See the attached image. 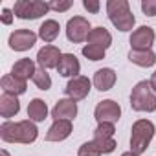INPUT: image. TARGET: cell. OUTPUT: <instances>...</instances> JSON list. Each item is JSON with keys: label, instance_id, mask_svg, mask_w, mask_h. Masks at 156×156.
Instances as JSON below:
<instances>
[{"label": "cell", "instance_id": "obj_1", "mask_svg": "<svg viewBox=\"0 0 156 156\" xmlns=\"http://www.w3.org/2000/svg\"><path fill=\"white\" fill-rule=\"evenodd\" d=\"M39 129L31 119L22 121H4L0 125V138L6 143H24L30 145L37 140Z\"/></svg>", "mask_w": 156, "mask_h": 156}, {"label": "cell", "instance_id": "obj_2", "mask_svg": "<svg viewBox=\"0 0 156 156\" xmlns=\"http://www.w3.org/2000/svg\"><path fill=\"white\" fill-rule=\"evenodd\" d=\"M107 15L114 28L119 31H130L136 24V19L130 11V6L127 0H108L107 2Z\"/></svg>", "mask_w": 156, "mask_h": 156}, {"label": "cell", "instance_id": "obj_3", "mask_svg": "<svg viewBox=\"0 0 156 156\" xmlns=\"http://www.w3.org/2000/svg\"><path fill=\"white\" fill-rule=\"evenodd\" d=\"M154 132H156V127L152 121H149V119L134 121V125L130 129V152H134L136 156L143 154L147 151Z\"/></svg>", "mask_w": 156, "mask_h": 156}, {"label": "cell", "instance_id": "obj_4", "mask_svg": "<svg viewBox=\"0 0 156 156\" xmlns=\"http://www.w3.org/2000/svg\"><path fill=\"white\" fill-rule=\"evenodd\" d=\"M130 107L136 112H154L156 110V94L151 88V83L140 81L130 92Z\"/></svg>", "mask_w": 156, "mask_h": 156}, {"label": "cell", "instance_id": "obj_5", "mask_svg": "<svg viewBox=\"0 0 156 156\" xmlns=\"http://www.w3.org/2000/svg\"><path fill=\"white\" fill-rule=\"evenodd\" d=\"M50 11V4L42 0H17L13 6L15 17L22 20H35Z\"/></svg>", "mask_w": 156, "mask_h": 156}, {"label": "cell", "instance_id": "obj_6", "mask_svg": "<svg viewBox=\"0 0 156 156\" xmlns=\"http://www.w3.org/2000/svg\"><path fill=\"white\" fill-rule=\"evenodd\" d=\"M94 118L98 119V123H116L121 118V107L114 99L99 101L94 110Z\"/></svg>", "mask_w": 156, "mask_h": 156}, {"label": "cell", "instance_id": "obj_7", "mask_svg": "<svg viewBox=\"0 0 156 156\" xmlns=\"http://www.w3.org/2000/svg\"><path fill=\"white\" fill-rule=\"evenodd\" d=\"M90 30V22L85 17H72L66 24V37L70 42H83L88 39Z\"/></svg>", "mask_w": 156, "mask_h": 156}, {"label": "cell", "instance_id": "obj_8", "mask_svg": "<svg viewBox=\"0 0 156 156\" xmlns=\"http://www.w3.org/2000/svg\"><path fill=\"white\" fill-rule=\"evenodd\" d=\"M90 88H92V83H90L88 77H85V75H77V77H73V79L68 81L64 92H66L68 99H73V101L77 103V101L85 99V98L90 94Z\"/></svg>", "mask_w": 156, "mask_h": 156}, {"label": "cell", "instance_id": "obj_9", "mask_svg": "<svg viewBox=\"0 0 156 156\" xmlns=\"http://www.w3.org/2000/svg\"><path fill=\"white\" fill-rule=\"evenodd\" d=\"M35 42H37V33H33L31 30H26V28L15 30L8 39L9 48L15 50V51H26V50L33 48Z\"/></svg>", "mask_w": 156, "mask_h": 156}, {"label": "cell", "instance_id": "obj_10", "mask_svg": "<svg viewBox=\"0 0 156 156\" xmlns=\"http://www.w3.org/2000/svg\"><path fill=\"white\" fill-rule=\"evenodd\" d=\"M154 30L151 26H140L138 30L132 31L129 42H130V50H151V46L154 44Z\"/></svg>", "mask_w": 156, "mask_h": 156}, {"label": "cell", "instance_id": "obj_11", "mask_svg": "<svg viewBox=\"0 0 156 156\" xmlns=\"http://www.w3.org/2000/svg\"><path fill=\"white\" fill-rule=\"evenodd\" d=\"M57 72L59 75L62 77H77L81 72V64H79V59H77L73 53H62L61 59H59V64H57Z\"/></svg>", "mask_w": 156, "mask_h": 156}, {"label": "cell", "instance_id": "obj_12", "mask_svg": "<svg viewBox=\"0 0 156 156\" xmlns=\"http://www.w3.org/2000/svg\"><path fill=\"white\" fill-rule=\"evenodd\" d=\"M61 55H62V53H61V50H59L57 46H53V44H46L44 48L39 50V53H37V61H39V64H41V68L50 70V68H57Z\"/></svg>", "mask_w": 156, "mask_h": 156}, {"label": "cell", "instance_id": "obj_13", "mask_svg": "<svg viewBox=\"0 0 156 156\" xmlns=\"http://www.w3.org/2000/svg\"><path fill=\"white\" fill-rule=\"evenodd\" d=\"M77 116V103L73 99H59L55 107L51 108V118L57 119H68L72 121Z\"/></svg>", "mask_w": 156, "mask_h": 156}, {"label": "cell", "instance_id": "obj_14", "mask_svg": "<svg viewBox=\"0 0 156 156\" xmlns=\"http://www.w3.org/2000/svg\"><path fill=\"white\" fill-rule=\"evenodd\" d=\"M72 134V121L57 119L46 132V141H64Z\"/></svg>", "mask_w": 156, "mask_h": 156}, {"label": "cell", "instance_id": "obj_15", "mask_svg": "<svg viewBox=\"0 0 156 156\" xmlns=\"http://www.w3.org/2000/svg\"><path fill=\"white\" fill-rule=\"evenodd\" d=\"M92 83L99 92H107L116 83V72L112 68H101V70H98L94 73V81Z\"/></svg>", "mask_w": 156, "mask_h": 156}, {"label": "cell", "instance_id": "obj_16", "mask_svg": "<svg viewBox=\"0 0 156 156\" xmlns=\"http://www.w3.org/2000/svg\"><path fill=\"white\" fill-rule=\"evenodd\" d=\"M37 68H35V62L31 59H19L13 68H11V75L17 77L20 81H28V79H33Z\"/></svg>", "mask_w": 156, "mask_h": 156}, {"label": "cell", "instance_id": "obj_17", "mask_svg": "<svg viewBox=\"0 0 156 156\" xmlns=\"http://www.w3.org/2000/svg\"><path fill=\"white\" fill-rule=\"evenodd\" d=\"M129 61L136 66L151 68V66L156 64V53L152 50H130L129 51Z\"/></svg>", "mask_w": 156, "mask_h": 156}, {"label": "cell", "instance_id": "obj_18", "mask_svg": "<svg viewBox=\"0 0 156 156\" xmlns=\"http://www.w3.org/2000/svg\"><path fill=\"white\" fill-rule=\"evenodd\" d=\"M0 87H2L4 94H9V96H20V94L26 92V81L17 79L11 73L4 75L2 79H0Z\"/></svg>", "mask_w": 156, "mask_h": 156}, {"label": "cell", "instance_id": "obj_19", "mask_svg": "<svg viewBox=\"0 0 156 156\" xmlns=\"http://www.w3.org/2000/svg\"><path fill=\"white\" fill-rule=\"evenodd\" d=\"M20 110V103L17 99V96H9V94H2L0 96V116L9 119L13 116H17Z\"/></svg>", "mask_w": 156, "mask_h": 156}, {"label": "cell", "instance_id": "obj_20", "mask_svg": "<svg viewBox=\"0 0 156 156\" xmlns=\"http://www.w3.org/2000/svg\"><path fill=\"white\" fill-rule=\"evenodd\" d=\"M88 44H96L99 48H108L112 44V35L108 33V30H105L103 26H98V28H92L90 33H88Z\"/></svg>", "mask_w": 156, "mask_h": 156}, {"label": "cell", "instance_id": "obj_21", "mask_svg": "<svg viewBox=\"0 0 156 156\" xmlns=\"http://www.w3.org/2000/svg\"><path fill=\"white\" fill-rule=\"evenodd\" d=\"M28 118L31 121H37V123L39 121H44L48 118V105L42 99H39V98L31 99L30 105H28Z\"/></svg>", "mask_w": 156, "mask_h": 156}, {"label": "cell", "instance_id": "obj_22", "mask_svg": "<svg viewBox=\"0 0 156 156\" xmlns=\"http://www.w3.org/2000/svg\"><path fill=\"white\" fill-rule=\"evenodd\" d=\"M59 31H61L59 22L53 20V19H48V20H44V22L41 24V28H39V37H41L44 42H53V41L59 37Z\"/></svg>", "mask_w": 156, "mask_h": 156}, {"label": "cell", "instance_id": "obj_23", "mask_svg": "<svg viewBox=\"0 0 156 156\" xmlns=\"http://www.w3.org/2000/svg\"><path fill=\"white\" fill-rule=\"evenodd\" d=\"M33 83L39 90H50L51 88V77L44 68H37V72L33 75Z\"/></svg>", "mask_w": 156, "mask_h": 156}, {"label": "cell", "instance_id": "obj_24", "mask_svg": "<svg viewBox=\"0 0 156 156\" xmlns=\"http://www.w3.org/2000/svg\"><path fill=\"white\" fill-rule=\"evenodd\" d=\"M105 48H99V46H96V44H87V46H83V55L87 57V59H90V61H101V59H105Z\"/></svg>", "mask_w": 156, "mask_h": 156}, {"label": "cell", "instance_id": "obj_25", "mask_svg": "<svg viewBox=\"0 0 156 156\" xmlns=\"http://www.w3.org/2000/svg\"><path fill=\"white\" fill-rule=\"evenodd\" d=\"M92 141L98 145V149L101 151V154H110V152H114V149H116L114 138H94Z\"/></svg>", "mask_w": 156, "mask_h": 156}, {"label": "cell", "instance_id": "obj_26", "mask_svg": "<svg viewBox=\"0 0 156 156\" xmlns=\"http://www.w3.org/2000/svg\"><path fill=\"white\" fill-rule=\"evenodd\" d=\"M114 123H99L94 130V138H114Z\"/></svg>", "mask_w": 156, "mask_h": 156}, {"label": "cell", "instance_id": "obj_27", "mask_svg": "<svg viewBox=\"0 0 156 156\" xmlns=\"http://www.w3.org/2000/svg\"><path fill=\"white\" fill-rule=\"evenodd\" d=\"M79 156H101V151L94 141H87L79 147Z\"/></svg>", "mask_w": 156, "mask_h": 156}, {"label": "cell", "instance_id": "obj_28", "mask_svg": "<svg viewBox=\"0 0 156 156\" xmlns=\"http://www.w3.org/2000/svg\"><path fill=\"white\" fill-rule=\"evenodd\" d=\"M50 4V9H53V11H66V9H70L72 8V0H53V2H48Z\"/></svg>", "mask_w": 156, "mask_h": 156}, {"label": "cell", "instance_id": "obj_29", "mask_svg": "<svg viewBox=\"0 0 156 156\" xmlns=\"http://www.w3.org/2000/svg\"><path fill=\"white\" fill-rule=\"evenodd\" d=\"M141 11L147 17H156V0H143L141 2Z\"/></svg>", "mask_w": 156, "mask_h": 156}, {"label": "cell", "instance_id": "obj_30", "mask_svg": "<svg viewBox=\"0 0 156 156\" xmlns=\"http://www.w3.org/2000/svg\"><path fill=\"white\" fill-rule=\"evenodd\" d=\"M13 17H15L13 9L4 8V9H2V15H0V20H2V24H4V26H9V24L13 22Z\"/></svg>", "mask_w": 156, "mask_h": 156}, {"label": "cell", "instance_id": "obj_31", "mask_svg": "<svg viewBox=\"0 0 156 156\" xmlns=\"http://www.w3.org/2000/svg\"><path fill=\"white\" fill-rule=\"evenodd\" d=\"M83 8L90 13H99V8L101 4L98 2V0H83Z\"/></svg>", "mask_w": 156, "mask_h": 156}, {"label": "cell", "instance_id": "obj_32", "mask_svg": "<svg viewBox=\"0 0 156 156\" xmlns=\"http://www.w3.org/2000/svg\"><path fill=\"white\" fill-rule=\"evenodd\" d=\"M149 83H151V88H152L154 94H156V70H154V73L151 75V81H149Z\"/></svg>", "mask_w": 156, "mask_h": 156}, {"label": "cell", "instance_id": "obj_33", "mask_svg": "<svg viewBox=\"0 0 156 156\" xmlns=\"http://www.w3.org/2000/svg\"><path fill=\"white\" fill-rule=\"evenodd\" d=\"M121 156H136V154H134V152H130V151H129V152H123V154H121Z\"/></svg>", "mask_w": 156, "mask_h": 156}, {"label": "cell", "instance_id": "obj_34", "mask_svg": "<svg viewBox=\"0 0 156 156\" xmlns=\"http://www.w3.org/2000/svg\"><path fill=\"white\" fill-rule=\"evenodd\" d=\"M2 156H9V152H8L6 149H2Z\"/></svg>", "mask_w": 156, "mask_h": 156}]
</instances>
